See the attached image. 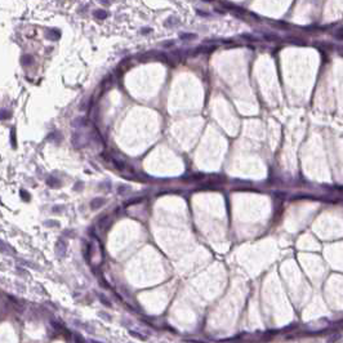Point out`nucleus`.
Listing matches in <instances>:
<instances>
[{
  "label": "nucleus",
  "mask_w": 343,
  "mask_h": 343,
  "mask_svg": "<svg viewBox=\"0 0 343 343\" xmlns=\"http://www.w3.org/2000/svg\"><path fill=\"white\" fill-rule=\"evenodd\" d=\"M55 253H57L58 257H65L66 253H67V243H66L65 239H60L55 244Z\"/></svg>",
  "instance_id": "obj_1"
},
{
  "label": "nucleus",
  "mask_w": 343,
  "mask_h": 343,
  "mask_svg": "<svg viewBox=\"0 0 343 343\" xmlns=\"http://www.w3.org/2000/svg\"><path fill=\"white\" fill-rule=\"evenodd\" d=\"M93 16H94L97 20H106L108 16V13L106 12L105 9H95L94 12H93Z\"/></svg>",
  "instance_id": "obj_2"
},
{
  "label": "nucleus",
  "mask_w": 343,
  "mask_h": 343,
  "mask_svg": "<svg viewBox=\"0 0 343 343\" xmlns=\"http://www.w3.org/2000/svg\"><path fill=\"white\" fill-rule=\"evenodd\" d=\"M45 35H47V38H49L50 40H58L61 36V32L57 30H48L47 32H45Z\"/></svg>",
  "instance_id": "obj_3"
},
{
  "label": "nucleus",
  "mask_w": 343,
  "mask_h": 343,
  "mask_svg": "<svg viewBox=\"0 0 343 343\" xmlns=\"http://www.w3.org/2000/svg\"><path fill=\"white\" fill-rule=\"evenodd\" d=\"M105 199H102V198H97V199H93L92 200V203H90V208L92 209H98L99 206H102L103 204H105Z\"/></svg>",
  "instance_id": "obj_4"
},
{
  "label": "nucleus",
  "mask_w": 343,
  "mask_h": 343,
  "mask_svg": "<svg viewBox=\"0 0 343 343\" xmlns=\"http://www.w3.org/2000/svg\"><path fill=\"white\" fill-rule=\"evenodd\" d=\"M21 62H22L23 66H27V65H31V63L34 62V57L30 54H25L22 55V58H21Z\"/></svg>",
  "instance_id": "obj_5"
},
{
  "label": "nucleus",
  "mask_w": 343,
  "mask_h": 343,
  "mask_svg": "<svg viewBox=\"0 0 343 343\" xmlns=\"http://www.w3.org/2000/svg\"><path fill=\"white\" fill-rule=\"evenodd\" d=\"M179 38H181V39H183V40H193V39L198 38V35H196V34H188V32H185V34H181Z\"/></svg>",
  "instance_id": "obj_6"
},
{
  "label": "nucleus",
  "mask_w": 343,
  "mask_h": 343,
  "mask_svg": "<svg viewBox=\"0 0 343 343\" xmlns=\"http://www.w3.org/2000/svg\"><path fill=\"white\" fill-rule=\"evenodd\" d=\"M172 55L174 57V60H177V61H181L182 60V50H179V49H175V50H173L172 52Z\"/></svg>",
  "instance_id": "obj_7"
},
{
  "label": "nucleus",
  "mask_w": 343,
  "mask_h": 343,
  "mask_svg": "<svg viewBox=\"0 0 343 343\" xmlns=\"http://www.w3.org/2000/svg\"><path fill=\"white\" fill-rule=\"evenodd\" d=\"M130 336L132 337H135V338H138V339H141V341H146L147 339V337H145V336H141L138 331H134V330H130Z\"/></svg>",
  "instance_id": "obj_8"
},
{
  "label": "nucleus",
  "mask_w": 343,
  "mask_h": 343,
  "mask_svg": "<svg viewBox=\"0 0 343 343\" xmlns=\"http://www.w3.org/2000/svg\"><path fill=\"white\" fill-rule=\"evenodd\" d=\"M48 185L52 186V187H55V186L60 185V181H58L57 178H54V177H50L49 179H48Z\"/></svg>",
  "instance_id": "obj_9"
},
{
  "label": "nucleus",
  "mask_w": 343,
  "mask_h": 343,
  "mask_svg": "<svg viewBox=\"0 0 343 343\" xmlns=\"http://www.w3.org/2000/svg\"><path fill=\"white\" fill-rule=\"evenodd\" d=\"M74 342H75V343H85V339H84L83 337L80 336V334L75 333V334H74Z\"/></svg>",
  "instance_id": "obj_10"
},
{
  "label": "nucleus",
  "mask_w": 343,
  "mask_h": 343,
  "mask_svg": "<svg viewBox=\"0 0 343 343\" xmlns=\"http://www.w3.org/2000/svg\"><path fill=\"white\" fill-rule=\"evenodd\" d=\"M98 297H99V299L102 300V303L106 306V307H112V304H111V303H110V300H108L107 298H106L105 296H98Z\"/></svg>",
  "instance_id": "obj_11"
},
{
  "label": "nucleus",
  "mask_w": 343,
  "mask_h": 343,
  "mask_svg": "<svg viewBox=\"0 0 343 343\" xmlns=\"http://www.w3.org/2000/svg\"><path fill=\"white\" fill-rule=\"evenodd\" d=\"M45 226H50V227L55 226V227H58V226H60V223H58V222H54V221H47V222H45Z\"/></svg>",
  "instance_id": "obj_12"
},
{
  "label": "nucleus",
  "mask_w": 343,
  "mask_h": 343,
  "mask_svg": "<svg viewBox=\"0 0 343 343\" xmlns=\"http://www.w3.org/2000/svg\"><path fill=\"white\" fill-rule=\"evenodd\" d=\"M21 195H22V198L25 199V200H30V196H28L27 193H26V191H23V190H22V191H21Z\"/></svg>",
  "instance_id": "obj_13"
},
{
  "label": "nucleus",
  "mask_w": 343,
  "mask_h": 343,
  "mask_svg": "<svg viewBox=\"0 0 343 343\" xmlns=\"http://www.w3.org/2000/svg\"><path fill=\"white\" fill-rule=\"evenodd\" d=\"M127 190H128V187H127V186H120V187H119V192H120V193L121 192H125Z\"/></svg>",
  "instance_id": "obj_14"
},
{
  "label": "nucleus",
  "mask_w": 343,
  "mask_h": 343,
  "mask_svg": "<svg viewBox=\"0 0 343 343\" xmlns=\"http://www.w3.org/2000/svg\"><path fill=\"white\" fill-rule=\"evenodd\" d=\"M8 111H3V114H1V118L3 119H7V118H10V114H7Z\"/></svg>",
  "instance_id": "obj_15"
},
{
  "label": "nucleus",
  "mask_w": 343,
  "mask_h": 343,
  "mask_svg": "<svg viewBox=\"0 0 343 343\" xmlns=\"http://www.w3.org/2000/svg\"><path fill=\"white\" fill-rule=\"evenodd\" d=\"M99 316H101V317H105V319H107V320H111V317H110V316H108V315H106V313H103V312H101V313H99Z\"/></svg>",
  "instance_id": "obj_16"
},
{
  "label": "nucleus",
  "mask_w": 343,
  "mask_h": 343,
  "mask_svg": "<svg viewBox=\"0 0 343 343\" xmlns=\"http://www.w3.org/2000/svg\"><path fill=\"white\" fill-rule=\"evenodd\" d=\"M198 13H199V14H200V16H205V17H208V16H209V13H205V12H201V10H198Z\"/></svg>",
  "instance_id": "obj_17"
},
{
  "label": "nucleus",
  "mask_w": 343,
  "mask_h": 343,
  "mask_svg": "<svg viewBox=\"0 0 343 343\" xmlns=\"http://www.w3.org/2000/svg\"><path fill=\"white\" fill-rule=\"evenodd\" d=\"M12 142H13V146H16V141H14V130H12Z\"/></svg>",
  "instance_id": "obj_18"
},
{
  "label": "nucleus",
  "mask_w": 343,
  "mask_h": 343,
  "mask_svg": "<svg viewBox=\"0 0 343 343\" xmlns=\"http://www.w3.org/2000/svg\"><path fill=\"white\" fill-rule=\"evenodd\" d=\"M60 209H62V206H54V213H57V212H60Z\"/></svg>",
  "instance_id": "obj_19"
},
{
  "label": "nucleus",
  "mask_w": 343,
  "mask_h": 343,
  "mask_svg": "<svg viewBox=\"0 0 343 343\" xmlns=\"http://www.w3.org/2000/svg\"><path fill=\"white\" fill-rule=\"evenodd\" d=\"M150 31H151L150 28H143V30H142V34H147V32H150Z\"/></svg>",
  "instance_id": "obj_20"
},
{
  "label": "nucleus",
  "mask_w": 343,
  "mask_h": 343,
  "mask_svg": "<svg viewBox=\"0 0 343 343\" xmlns=\"http://www.w3.org/2000/svg\"><path fill=\"white\" fill-rule=\"evenodd\" d=\"M172 44H173V41H169V43H164L163 45L164 47H169V45H172Z\"/></svg>",
  "instance_id": "obj_21"
},
{
  "label": "nucleus",
  "mask_w": 343,
  "mask_h": 343,
  "mask_svg": "<svg viewBox=\"0 0 343 343\" xmlns=\"http://www.w3.org/2000/svg\"><path fill=\"white\" fill-rule=\"evenodd\" d=\"M101 3H103V4H110V1L108 0H99Z\"/></svg>",
  "instance_id": "obj_22"
},
{
  "label": "nucleus",
  "mask_w": 343,
  "mask_h": 343,
  "mask_svg": "<svg viewBox=\"0 0 343 343\" xmlns=\"http://www.w3.org/2000/svg\"><path fill=\"white\" fill-rule=\"evenodd\" d=\"M203 1H206V3H210V1H213V0H203Z\"/></svg>",
  "instance_id": "obj_23"
}]
</instances>
